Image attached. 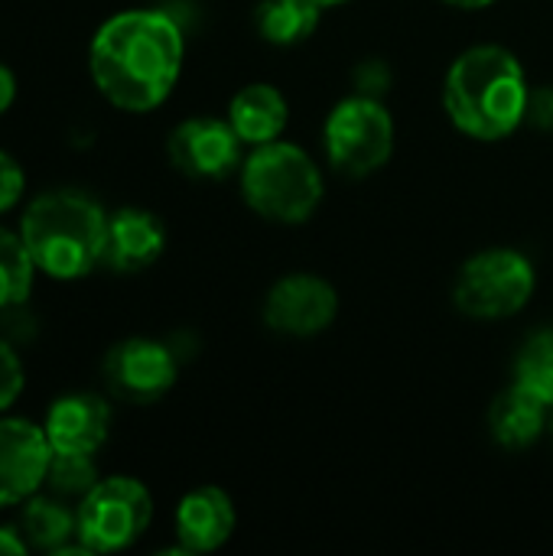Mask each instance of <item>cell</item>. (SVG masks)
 Here are the masks:
<instances>
[{
	"mask_svg": "<svg viewBox=\"0 0 553 556\" xmlns=\"http://www.w3.org/2000/svg\"><path fill=\"white\" fill-rule=\"evenodd\" d=\"M52 453L95 456L111 430V407L95 394H65L49 404L42 420Z\"/></svg>",
	"mask_w": 553,
	"mask_h": 556,
	"instance_id": "12",
	"label": "cell"
},
{
	"mask_svg": "<svg viewBox=\"0 0 553 556\" xmlns=\"http://www.w3.org/2000/svg\"><path fill=\"white\" fill-rule=\"evenodd\" d=\"M23 384H26L23 362H20L16 349L0 339V410L16 404V397L23 394Z\"/></svg>",
	"mask_w": 553,
	"mask_h": 556,
	"instance_id": "22",
	"label": "cell"
},
{
	"mask_svg": "<svg viewBox=\"0 0 553 556\" xmlns=\"http://www.w3.org/2000/svg\"><path fill=\"white\" fill-rule=\"evenodd\" d=\"M323 7H336V3H345V0H319Z\"/></svg>",
	"mask_w": 553,
	"mask_h": 556,
	"instance_id": "29",
	"label": "cell"
},
{
	"mask_svg": "<svg viewBox=\"0 0 553 556\" xmlns=\"http://www.w3.org/2000/svg\"><path fill=\"white\" fill-rule=\"evenodd\" d=\"M244 140L228 121L189 117L173 127L166 140L169 163L192 179H225L241 166Z\"/></svg>",
	"mask_w": 553,
	"mask_h": 556,
	"instance_id": "9",
	"label": "cell"
},
{
	"mask_svg": "<svg viewBox=\"0 0 553 556\" xmlns=\"http://www.w3.org/2000/svg\"><path fill=\"white\" fill-rule=\"evenodd\" d=\"M525 121H528V124H535L538 130H553V85L535 88V91L528 94Z\"/></svg>",
	"mask_w": 553,
	"mask_h": 556,
	"instance_id": "25",
	"label": "cell"
},
{
	"mask_svg": "<svg viewBox=\"0 0 553 556\" xmlns=\"http://www.w3.org/2000/svg\"><path fill=\"white\" fill-rule=\"evenodd\" d=\"M329 163L345 176H368L394 153V121L381 98L352 94L339 101L323 127Z\"/></svg>",
	"mask_w": 553,
	"mask_h": 556,
	"instance_id": "7",
	"label": "cell"
},
{
	"mask_svg": "<svg viewBox=\"0 0 553 556\" xmlns=\"http://www.w3.org/2000/svg\"><path fill=\"white\" fill-rule=\"evenodd\" d=\"M13 101H16V75L10 65L0 62V114H7Z\"/></svg>",
	"mask_w": 553,
	"mask_h": 556,
	"instance_id": "26",
	"label": "cell"
},
{
	"mask_svg": "<svg viewBox=\"0 0 553 556\" xmlns=\"http://www.w3.org/2000/svg\"><path fill=\"white\" fill-rule=\"evenodd\" d=\"M183 29L163 10H124L104 20L88 49L95 88L121 111L160 108L183 72Z\"/></svg>",
	"mask_w": 553,
	"mask_h": 556,
	"instance_id": "1",
	"label": "cell"
},
{
	"mask_svg": "<svg viewBox=\"0 0 553 556\" xmlns=\"http://www.w3.org/2000/svg\"><path fill=\"white\" fill-rule=\"evenodd\" d=\"M515 384L553 407V329L535 332L515 358Z\"/></svg>",
	"mask_w": 553,
	"mask_h": 556,
	"instance_id": "20",
	"label": "cell"
},
{
	"mask_svg": "<svg viewBox=\"0 0 553 556\" xmlns=\"http://www.w3.org/2000/svg\"><path fill=\"white\" fill-rule=\"evenodd\" d=\"M98 482V469L91 456H72V453H52L46 485L59 498H85Z\"/></svg>",
	"mask_w": 553,
	"mask_h": 556,
	"instance_id": "21",
	"label": "cell"
},
{
	"mask_svg": "<svg viewBox=\"0 0 553 556\" xmlns=\"http://www.w3.org/2000/svg\"><path fill=\"white\" fill-rule=\"evenodd\" d=\"M36 264L23 244V235L0 228V313L23 306L33 290Z\"/></svg>",
	"mask_w": 553,
	"mask_h": 556,
	"instance_id": "19",
	"label": "cell"
},
{
	"mask_svg": "<svg viewBox=\"0 0 553 556\" xmlns=\"http://www.w3.org/2000/svg\"><path fill=\"white\" fill-rule=\"evenodd\" d=\"M290 121V104L274 85H244L231 104H228V124L238 130V137L248 147H264L271 140H280Z\"/></svg>",
	"mask_w": 553,
	"mask_h": 556,
	"instance_id": "15",
	"label": "cell"
},
{
	"mask_svg": "<svg viewBox=\"0 0 553 556\" xmlns=\"http://www.w3.org/2000/svg\"><path fill=\"white\" fill-rule=\"evenodd\" d=\"M23 189H26L23 166H20L10 153H3V150H0V215H3V212H10V208L20 202Z\"/></svg>",
	"mask_w": 553,
	"mask_h": 556,
	"instance_id": "24",
	"label": "cell"
},
{
	"mask_svg": "<svg viewBox=\"0 0 553 556\" xmlns=\"http://www.w3.org/2000/svg\"><path fill=\"white\" fill-rule=\"evenodd\" d=\"M20 235L39 274L52 280H81L104 261L108 215L95 199L55 189L26 205Z\"/></svg>",
	"mask_w": 553,
	"mask_h": 556,
	"instance_id": "3",
	"label": "cell"
},
{
	"mask_svg": "<svg viewBox=\"0 0 553 556\" xmlns=\"http://www.w3.org/2000/svg\"><path fill=\"white\" fill-rule=\"evenodd\" d=\"M528 78L505 46H473L447 72L443 108L473 140H502L525 124Z\"/></svg>",
	"mask_w": 553,
	"mask_h": 556,
	"instance_id": "2",
	"label": "cell"
},
{
	"mask_svg": "<svg viewBox=\"0 0 553 556\" xmlns=\"http://www.w3.org/2000/svg\"><path fill=\"white\" fill-rule=\"evenodd\" d=\"M20 534L29 551L59 554L75 538V511L59 495H33L20 511Z\"/></svg>",
	"mask_w": 553,
	"mask_h": 556,
	"instance_id": "17",
	"label": "cell"
},
{
	"mask_svg": "<svg viewBox=\"0 0 553 556\" xmlns=\"http://www.w3.org/2000/svg\"><path fill=\"white\" fill-rule=\"evenodd\" d=\"M548 404L512 381L489 407V433L505 450H528L541 440L548 427Z\"/></svg>",
	"mask_w": 553,
	"mask_h": 556,
	"instance_id": "16",
	"label": "cell"
},
{
	"mask_svg": "<svg viewBox=\"0 0 553 556\" xmlns=\"http://www.w3.org/2000/svg\"><path fill=\"white\" fill-rule=\"evenodd\" d=\"M241 195L271 222L303 225L323 202V173L297 143L271 140L241 163Z\"/></svg>",
	"mask_w": 553,
	"mask_h": 556,
	"instance_id": "4",
	"label": "cell"
},
{
	"mask_svg": "<svg viewBox=\"0 0 553 556\" xmlns=\"http://www.w3.org/2000/svg\"><path fill=\"white\" fill-rule=\"evenodd\" d=\"M535 287V267L521 251L489 248L463 264L453 303L473 319H505L531 303Z\"/></svg>",
	"mask_w": 553,
	"mask_h": 556,
	"instance_id": "6",
	"label": "cell"
},
{
	"mask_svg": "<svg viewBox=\"0 0 553 556\" xmlns=\"http://www.w3.org/2000/svg\"><path fill=\"white\" fill-rule=\"evenodd\" d=\"M23 554H29V547H26L23 534H20V531H13V528H0V556H23Z\"/></svg>",
	"mask_w": 553,
	"mask_h": 556,
	"instance_id": "27",
	"label": "cell"
},
{
	"mask_svg": "<svg viewBox=\"0 0 553 556\" xmlns=\"http://www.w3.org/2000/svg\"><path fill=\"white\" fill-rule=\"evenodd\" d=\"M49 463H52V446L46 440V430L23 417H3L0 420V508L33 498L46 482Z\"/></svg>",
	"mask_w": 553,
	"mask_h": 556,
	"instance_id": "11",
	"label": "cell"
},
{
	"mask_svg": "<svg viewBox=\"0 0 553 556\" xmlns=\"http://www.w3.org/2000/svg\"><path fill=\"white\" fill-rule=\"evenodd\" d=\"M450 7H460V10H482V7H489V3H495V0H447Z\"/></svg>",
	"mask_w": 553,
	"mask_h": 556,
	"instance_id": "28",
	"label": "cell"
},
{
	"mask_svg": "<svg viewBox=\"0 0 553 556\" xmlns=\"http://www.w3.org/2000/svg\"><path fill=\"white\" fill-rule=\"evenodd\" d=\"M339 313V296L332 283L313 274L280 277L264 300V323L280 336H316L332 326Z\"/></svg>",
	"mask_w": 553,
	"mask_h": 556,
	"instance_id": "10",
	"label": "cell"
},
{
	"mask_svg": "<svg viewBox=\"0 0 553 556\" xmlns=\"http://www.w3.org/2000/svg\"><path fill=\"white\" fill-rule=\"evenodd\" d=\"M319 13V0H261L254 10V26L274 46H297L316 33Z\"/></svg>",
	"mask_w": 553,
	"mask_h": 556,
	"instance_id": "18",
	"label": "cell"
},
{
	"mask_svg": "<svg viewBox=\"0 0 553 556\" xmlns=\"http://www.w3.org/2000/svg\"><path fill=\"white\" fill-rule=\"evenodd\" d=\"M153 518V498L130 476L98 479L75 508V541L91 554H114L143 538Z\"/></svg>",
	"mask_w": 553,
	"mask_h": 556,
	"instance_id": "5",
	"label": "cell"
},
{
	"mask_svg": "<svg viewBox=\"0 0 553 556\" xmlns=\"http://www.w3.org/2000/svg\"><path fill=\"white\" fill-rule=\"evenodd\" d=\"M176 355L153 339H124L104 358V381L127 404H153L176 384Z\"/></svg>",
	"mask_w": 553,
	"mask_h": 556,
	"instance_id": "8",
	"label": "cell"
},
{
	"mask_svg": "<svg viewBox=\"0 0 553 556\" xmlns=\"http://www.w3.org/2000/svg\"><path fill=\"white\" fill-rule=\"evenodd\" d=\"M551 430H553V427H551Z\"/></svg>",
	"mask_w": 553,
	"mask_h": 556,
	"instance_id": "30",
	"label": "cell"
},
{
	"mask_svg": "<svg viewBox=\"0 0 553 556\" xmlns=\"http://www.w3.org/2000/svg\"><path fill=\"white\" fill-rule=\"evenodd\" d=\"M238 515L228 492L202 485L189 492L176 508V538L186 554H212L225 547L235 534Z\"/></svg>",
	"mask_w": 553,
	"mask_h": 556,
	"instance_id": "14",
	"label": "cell"
},
{
	"mask_svg": "<svg viewBox=\"0 0 553 556\" xmlns=\"http://www.w3.org/2000/svg\"><path fill=\"white\" fill-rule=\"evenodd\" d=\"M166 248L163 222L147 208H117L108 215L104 261L114 274H140L160 261Z\"/></svg>",
	"mask_w": 553,
	"mask_h": 556,
	"instance_id": "13",
	"label": "cell"
},
{
	"mask_svg": "<svg viewBox=\"0 0 553 556\" xmlns=\"http://www.w3.org/2000/svg\"><path fill=\"white\" fill-rule=\"evenodd\" d=\"M391 68L381 59H365L355 68V94H368V98H381L391 88Z\"/></svg>",
	"mask_w": 553,
	"mask_h": 556,
	"instance_id": "23",
	"label": "cell"
}]
</instances>
